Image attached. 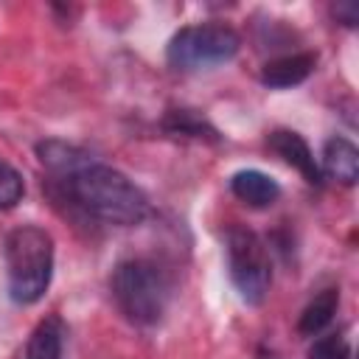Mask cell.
Instances as JSON below:
<instances>
[{
	"label": "cell",
	"mask_w": 359,
	"mask_h": 359,
	"mask_svg": "<svg viewBox=\"0 0 359 359\" xmlns=\"http://www.w3.org/2000/svg\"><path fill=\"white\" fill-rule=\"evenodd\" d=\"M48 194L56 202H70V208L84 219L115 227L140 224L151 210L146 194L123 171L95 163L93 157L62 177H50Z\"/></svg>",
	"instance_id": "obj_1"
},
{
	"label": "cell",
	"mask_w": 359,
	"mask_h": 359,
	"mask_svg": "<svg viewBox=\"0 0 359 359\" xmlns=\"http://www.w3.org/2000/svg\"><path fill=\"white\" fill-rule=\"evenodd\" d=\"M230 191H233L236 199H241V202L250 205V208H269V205H275L278 196H280V185H278L269 174H264V171H258V168L236 171V174L230 177Z\"/></svg>",
	"instance_id": "obj_9"
},
{
	"label": "cell",
	"mask_w": 359,
	"mask_h": 359,
	"mask_svg": "<svg viewBox=\"0 0 359 359\" xmlns=\"http://www.w3.org/2000/svg\"><path fill=\"white\" fill-rule=\"evenodd\" d=\"M224 244H227V269L236 292L250 306L264 303L272 286V261L266 244L261 241V236L244 227H230Z\"/></svg>",
	"instance_id": "obj_5"
},
{
	"label": "cell",
	"mask_w": 359,
	"mask_h": 359,
	"mask_svg": "<svg viewBox=\"0 0 359 359\" xmlns=\"http://www.w3.org/2000/svg\"><path fill=\"white\" fill-rule=\"evenodd\" d=\"M238 48H241V36L230 25L199 22V25H185L171 36L165 48V59L174 70L194 73L230 62L238 53Z\"/></svg>",
	"instance_id": "obj_4"
},
{
	"label": "cell",
	"mask_w": 359,
	"mask_h": 359,
	"mask_svg": "<svg viewBox=\"0 0 359 359\" xmlns=\"http://www.w3.org/2000/svg\"><path fill=\"white\" fill-rule=\"evenodd\" d=\"M337 306H339V292L337 289H323L300 314L297 320V331L303 337H317L337 314Z\"/></svg>",
	"instance_id": "obj_11"
},
{
	"label": "cell",
	"mask_w": 359,
	"mask_h": 359,
	"mask_svg": "<svg viewBox=\"0 0 359 359\" xmlns=\"http://www.w3.org/2000/svg\"><path fill=\"white\" fill-rule=\"evenodd\" d=\"M53 275V238L36 224L14 227L6 236V278L8 294L20 306L36 303Z\"/></svg>",
	"instance_id": "obj_3"
},
{
	"label": "cell",
	"mask_w": 359,
	"mask_h": 359,
	"mask_svg": "<svg viewBox=\"0 0 359 359\" xmlns=\"http://www.w3.org/2000/svg\"><path fill=\"white\" fill-rule=\"evenodd\" d=\"M331 14L337 17V22H342L348 28H353L359 22V6L356 3H337V6H331Z\"/></svg>",
	"instance_id": "obj_15"
},
{
	"label": "cell",
	"mask_w": 359,
	"mask_h": 359,
	"mask_svg": "<svg viewBox=\"0 0 359 359\" xmlns=\"http://www.w3.org/2000/svg\"><path fill=\"white\" fill-rule=\"evenodd\" d=\"M309 359H351V345L342 334H328L311 342Z\"/></svg>",
	"instance_id": "obj_14"
},
{
	"label": "cell",
	"mask_w": 359,
	"mask_h": 359,
	"mask_svg": "<svg viewBox=\"0 0 359 359\" xmlns=\"http://www.w3.org/2000/svg\"><path fill=\"white\" fill-rule=\"evenodd\" d=\"M317 67V53L306 50V53H286L278 59H269L261 67V81L272 90H286V87H297L303 84Z\"/></svg>",
	"instance_id": "obj_7"
},
{
	"label": "cell",
	"mask_w": 359,
	"mask_h": 359,
	"mask_svg": "<svg viewBox=\"0 0 359 359\" xmlns=\"http://www.w3.org/2000/svg\"><path fill=\"white\" fill-rule=\"evenodd\" d=\"M163 126H165V132H171V135L216 140V129H213L205 118H199L194 109H168V115H165Z\"/></svg>",
	"instance_id": "obj_12"
},
{
	"label": "cell",
	"mask_w": 359,
	"mask_h": 359,
	"mask_svg": "<svg viewBox=\"0 0 359 359\" xmlns=\"http://www.w3.org/2000/svg\"><path fill=\"white\" fill-rule=\"evenodd\" d=\"M62 345H65V323L62 317L50 314L31 331L25 359H62Z\"/></svg>",
	"instance_id": "obj_10"
},
{
	"label": "cell",
	"mask_w": 359,
	"mask_h": 359,
	"mask_svg": "<svg viewBox=\"0 0 359 359\" xmlns=\"http://www.w3.org/2000/svg\"><path fill=\"white\" fill-rule=\"evenodd\" d=\"M22 194H25L22 174L14 165H8V163L0 160V210L14 208L22 199Z\"/></svg>",
	"instance_id": "obj_13"
},
{
	"label": "cell",
	"mask_w": 359,
	"mask_h": 359,
	"mask_svg": "<svg viewBox=\"0 0 359 359\" xmlns=\"http://www.w3.org/2000/svg\"><path fill=\"white\" fill-rule=\"evenodd\" d=\"M266 146H269L278 157H283L292 168H297L300 177H303L309 185H323L320 165H317V160H314L309 143H306L297 132H292V129H275V132H269Z\"/></svg>",
	"instance_id": "obj_6"
},
{
	"label": "cell",
	"mask_w": 359,
	"mask_h": 359,
	"mask_svg": "<svg viewBox=\"0 0 359 359\" xmlns=\"http://www.w3.org/2000/svg\"><path fill=\"white\" fill-rule=\"evenodd\" d=\"M320 174L342 185H353L359 177V149L348 137H331L323 146Z\"/></svg>",
	"instance_id": "obj_8"
},
{
	"label": "cell",
	"mask_w": 359,
	"mask_h": 359,
	"mask_svg": "<svg viewBox=\"0 0 359 359\" xmlns=\"http://www.w3.org/2000/svg\"><path fill=\"white\" fill-rule=\"evenodd\" d=\"M112 297L135 325H157L171 300V278L151 258H126L112 269Z\"/></svg>",
	"instance_id": "obj_2"
}]
</instances>
